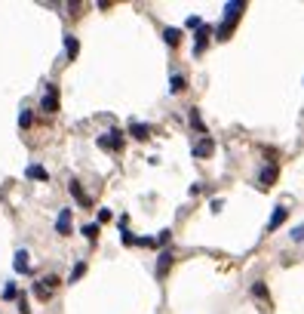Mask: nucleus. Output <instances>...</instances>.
<instances>
[{
	"label": "nucleus",
	"mask_w": 304,
	"mask_h": 314,
	"mask_svg": "<svg viewBox=\"0 0 304 314\" xmlns=\"http://www.w3.org/2000/svg\"><path fill=\"white\" fill-rule=\"evenodd\" d=\"M209 34H212V28H209V25L197 31V46H194V53H197V56L203 53V46H206V40H209Z\"/></svg>",
	"instance_id": "12"
},
{
	"label": "nucleus",
	"mask_w": 304,
	"mask_h": 314,
	"mask_svg": "<svg viewBox=\"0 0 304 314\" xmlns=\"http://www.w3.org/2000/svg\"><path fill=\"white\" fill-rule=\"evenodd\" d=\"M169 268H172V253L163 250V253H160V262H157V277H166Z\"/></svg>",
	"instance_id": "6"
},
{
	"label": "nucleus",
	"mask_w": 304,
	"mask_h": 314,
	"mask_svg": "<svg viewBox=\"0 0 304 314\" xmlns=\"http://www.w3.org/2000/svg\"><path fill=\"white\" fill-rule=\"evenodd\" d=\"M212 151H215V142H212V139H209V136H203L200 142L194 145V157H209V154H212Z\"/></svg>",
	"instance_id": "4"
},
{
	"label": "nucleus",
	"mask_w": 304,
	"mask_h": 314,
	"mask_svg": "<svg viewBox=\"0 0 304 314\" xmlns=\"http://www.w3.org/2000/svg\"><path fill=\"white\" fill-rule=\"evenodd\" d=\"M83 237L86 240H96L99 237V225H83Z\"/></svg>",
	"instance_id": "20"
},
{
	"label": "nucleus",
	"mask_w": 304,
	"mask_h": 314,
	"mask_svg": "<svg viewBox=\"0 0 304 314\" xmlns=\"http://www.w3.org/2000/svg\"><path fill=\"white\" fill-rule=\"evenodd\" d=\"M169 237H172V231H160V237H157V243H169Z\"/></svg>",
	"instance_id": "29"
},
{
	"label": "nucleus",
	"mask_w": 304,
	"mask_h": 314,
	"mask_svg": "<svg viewBox=\"0 0 304 314\" xmlns=\"http://www.w3.org/2000/svg\"><path fill=\"white\" fill-rule=\"evenodd\" d=\"M230 31H233V25H230V22H221V25H218V40H230Z\"/></svg>",
	"instance_id": "16"
},
{
	"label": "nucleus",
	"mask_w": 304,
	"mask_h": 314,
	"mask_svg": "<svg viewBox=\"0 0 304 314\" xmlns=\"http://www.w3.org/2000/svg\"><path fill=\"white\" fill-rule=\"evenodd\" d=\"M191 126H194V130H200V133H206V126H203L200 111H197V108H191Z\"/></svg>",
	"instance_id": "18"
},
{
	"label": "nucleus",
	"mask_w": 304,
	"mask_h": 314,
	"mask_svg": "<svg viewBox=\"0 0 304 314\" xmlns=\"http://www.w3.org/2000/svg\"><path fill=\"white\" fill-rule=\"evenodd\" d=\"M55 231L58 234H71V209H62V213H58V219H55Z\"/></svg>",
	"instance_id": "3"
},
{
	"label": "nucleus",
	"mask_w": 304,
	"mask_h": 314,
	"mask_svg": "<svg viewBox=\"0 0 304 314\" xmlns=\"http://www.w3.org/2000/svg\"><path fill=\"white\" fill-rule=\"evenodd\" d=\"M286 216H289V209H286V206H274V213H271V222H267V231H277L279 225L286 222Z\"/></svg>",
	"instance_id": "5"
},
{
	"label": "nucleus",
	"mask_w": 304,
	"mask_h": 314,
	"mask_svg": "<svg viewBox=\"0 0 304 314\" xmlns=\"http://www.w3.org/2000/svg\"><path fill=\"white\" fill-rule=\"evenodd\" d=\"M292 240H295V243H301V240H304V225L292 228Z\"/></svg>",
	"instance_id": "24"
},
{
	"label": "nucleus",
	"mask_w": 304,
	"mask_h": 314,
	"mask_svg": "<svg viewBox=\"0 0 304 314\" xmlns=\"http://www.w3.org/2000/svg\"><path fill=\"white\" fill-rule=\"evenodd\" d=\"M40 108L46 111V114H55L58 111V86H46V92H43V99H40Z\"/></svg>",
	"instance_id": "2"
},
{
	"label": "nucleus",
	"mask_w": 304,
	"mask_h": 314,
	"mask_svg": "<svg viewBox=\"0 0 304 314\" xmlns=\"http://www.w3.org/2000/svg\"><path fill=\"white\" fill-rule=\"evenodd\" d=\"M274 182H277V167H264L261 176H258V185H261V188H271Z\"/></svg>",
	"instance_id": "9"
},
{
	"label": "nucleus",
	"mask_w": 304,
	"mask_h": 314,
	"mask_svg": "<svg viewBox=\"0 0 304 314\" xmlns=\"http://www.w3.org/2000/svg\"><path fill=\"white\" fill-rule=\"evenodd\" d=\"M34 296H37V299H43V302H46V299H50V289H46L43 284H34Z\"/></svg>",
	"instance_id": "22"
},
{
	"label": "nucleus",
	"mask_w": 304,
	"mask_h": 314,
	"mask_svg": "<svg viewBox=\"0 0 304 314\" xmlns=\"http://www.w3.org/2000/svg\"><path fill=\"white\" fill-rule=\"evenodd\" d=\"M28 179H40V182H46L50 176H46V170H43V167H28Z\"/></svg>",
	"instance_id": "17"
},
{
	"label": "nucleus",
	"mask_w": 304,
	"mask_h": 314,
	"mask_svg": "<svg viewBox=\"0 0 304 314\" xmlns=\"http://www.w3.org/2000/svg\"><path fill=\"white\" fill-rule=\"evenodd\" d=\"M99 222H111V209H99Z\"/></svg>",
	"instance_id": "28"
},
{
	"label": "nucleus",
	"mask_w": 304,
	"mask_h": 314,
	"mask_svg": "<svg viewBox=\"0 0 304 314\" xmlns=\"http://www.w3.org/2000/svg\"><path fill=\"white\" fill-rule=\"evenodd\" d=\"M19 296V289H16V284H9L6 289H3V299H16Z\"/></svg>",
	"instance_id": "25"
},
{
	"label": "nucleus",
	"mask_w": 304,
	"mask_h": 314,
	"mask_svg": "<svg viewBox=\"0 0 304 314\" xmlns=\"http://www.w3.org/2000/svg\"><path fill=\"white\" fill-rule=\"evenodd\" d=\"M68 191L74 194V200H77L80 206H92V200H89V197L83 194V188H80V182H71V185H68Z\"/></svg>",
	"instance_id": "8"
},
{
	"label": "nucleus",
	"mask_w": 304,
	"mask_h": 314,
	"mask_svg": "<svg viewBox=\"0 0 304 314\" xmlns=\"http://www.w3.org/2000/svg\"><path fill=\"white\" fill-rule=\"evenodd\" d=\"M129 136L138 139V142H145V139L151 136V126H145V123H129Z\"/></svg>",
	"instance_id": "10"
},
{
	"label": "nucleus",
	"mask_w": 304,
	"mask_h": 314,
	"mask_svg": "<svg viewBox=\"0 0 304 314\" xmlns=\"http://www.w3.org/2000/svg\"><path fill=\"white\" fill-rule=\"evenodd\" d=\"M83 274H86V265H83V262H77V265H74V271H71V284H77Z\"/></svg>",
	"instance_id": "19"
},
{
	"label": "nucleus",
	"mask_w": 304,
	"mask_h": 314,
	"mask_svg": "<svg viewBox=\"0 0 304 314\" xmlns=\"http://www.w3.org/2000/svg\"><path fill=\"white\" fill-rule=\"evenodd\" d=\"M65 53H68V59H77L80 43H77V37H74V34H68V37H65Z\"/></svg>",
	"instance_id": "11"
},
{
	"label": "nucleus",
	"mask_w": 304,
	"mask_h": 314,
	"mask_svg": "<svg viewBox=\"0 0 304 314\" xmlns=\"http://www.w3.org/2000/svg\"><path fill=\"white\" fill-rule=\"evenodd\" d=\"M163 40H166L169 46H178L181 43V31L178 28H166V31H163Z\"/></svg>",
	"instance_id": "13"
},
{
	"label": "nucleus",
	"mask_w": 304,
	"mask_h": 314,
	"mask_svg": "<svg viewBox=\"0 0 304 314\" xmlns=\"http://www.w3.org/2000/svg\"><path fill=\"white\" fill-rule=\"evenodd\" d=\"M252 296H258V299H267V286L258 281V284H252Z\"/></svg>",
	"instance_id": "21"
},
{
	"label": "nucleus",
	"mask_w": 304,
	"mask_h": 314,
	"mask_svg": "<svg viewBox=\"0 0 304 314\" xmlns=\"http://www.w3.org/2000/svg\"><path fill=\"white\" fill-rule=\"evenodd\" d=\"M99 148H104V151H123V133L111 130V133L99 136Z\"/></svg>",
	"instance_id": "1"
},
{
	"label": "nucleus",
	"mask_w": 304,
	"mask_h": 314,
	"mask_svg": "<svg viewBox=\"0 0 304 314\" xmlns=\"http://www.w3.org/2000/svg\"><path fill=\"white\" fill-rule=\"evenodd\" d=\"M19 314H31V308H28V299H25V296H19Z\"/></svg>",
	"instance_id": "27"
},
{
	"label": "nucleus",
	"mask_w": 304,
	"mask_h": 314,
	"mask_svg": "<svg viewBox=\"0 0 304 314\" xmlns=\"http://www.w3.org/2000/svg\"><path fill=\"white\" fill-rule=\"evenodd\" d=\"M40 284H43V286H46V289H50V293H52V289L58 286V277H55V274H50V277H46V281H40Z\"/></svg>",
	"instance_id": "23"
},
{
	"label": "nucleus",
	"mask_w": 304,
	"mask_h": 314,
	"mask_svg": "<svg viewBox=\"0 0 304 314\" xmlns=\"http://www.w3.org/2000/svg\"><path fill=\"white\" fill-rule=\"evenodd\" d=\"M240 9H246V3H243V0H233V3H228V6H225V22H230V25H233V19L240 16Z\"/></svg>",
	"instance_id": "7"
},
{
	"label": "nucleus",
	"mask_w": 304,
	"mask_h": 314,
	"mask_svg": "<svg viewBox=\"0 0 304 314\" xmlns=\"http://www.w3.org/2000/svg\"><path fill=\"white\" fill-rule=\"evenodd\" d=\"M184 86H188V80H184V77H181V74H175V77H172V80H169V89H172V92H181V89H184Z\"/></svg>",
	"instance_id": "15"
},
{
	"label": "nucleus",
	"mask_w": 304,
	"mask_h": 314,
	"mask_svg": "<svg viewBox=\"0 0 304 314\" xmlns=\"http://www.w3.org/2000/svg\"><path fill=\"white\" fill-rule=\"evenodd\" d=\"M19 126H31V111H22L19 114Z\"/></svg>",
	"instance_id": "26"
},
{
	"label": "nucleus",
	"mask_w": 304,
	"mask_h": 314,
	"mask_svg": "<svg viewBox=\"0 0 304 314\" xmlns=\"http://www.w3.org/2000/svg\"><path fill=\"white\" fill-rule=\"evenodd\" d=\"M16 271H28V253L25 250H22V253H16Z\"/></svg>",
	"instance_id": "14"
}]
</instances>
